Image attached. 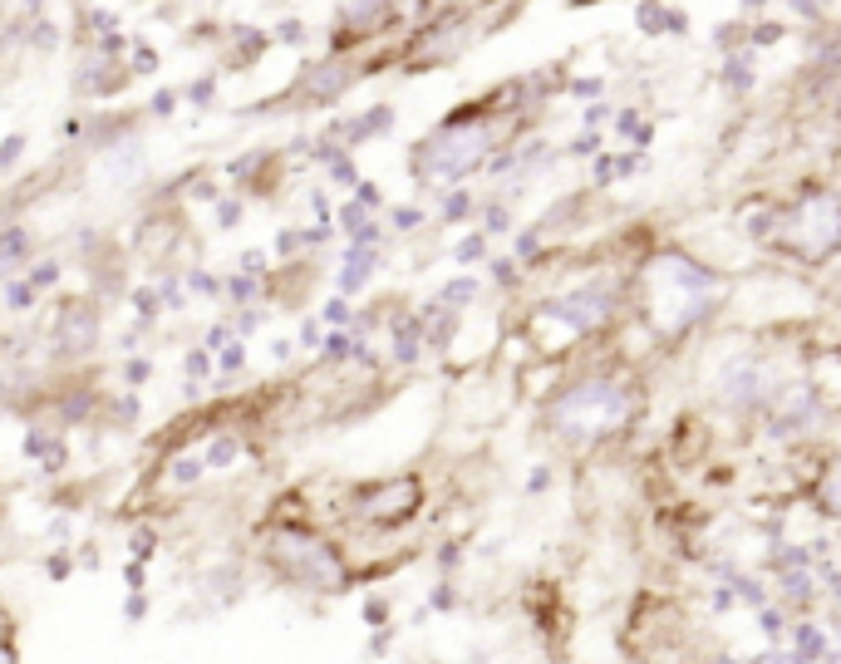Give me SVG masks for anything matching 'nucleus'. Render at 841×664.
Masks as SVG:
<instances>
[{"label": "nucleus", "mask_w": 841, "mask_h": 664, "mask_svg": "<svg viewBox=\"0 0 841 664\" xmlns=\"http://www.w3.org/2000/svg\"><path fill=\"white\" fill-rule=\"evenodd\" d=\"M256 566L266 571V581H276L281 591H301V596H345L355 586V561L350 551L335 542L320 522L310 517H261L256 542H251Z\"/></svg>", "instance_id": "nucleus-1"}, {"label": "nucleus", "mask_w": 841, "mask_h": 664, "mask_svg": "<svg viewBox=\"0 0 841 664\" xmlns=\"http://www.w3.org/2000/svg\"><path fill=\"white\" fill-rule=\"evenodd\" d=\"M345 517L360 532H404L423 512V478L399 473V478H360L345 487Z\"/></svg>", "instance_id": "nucleus-2"}, {"label": "nucleus", "mask_w": 841, "mask_h": 664, "mask_svg": "<svg viewBox=\"0 0 841 664\" xmlns=\"http://www.w3.org/2000/svg\"><path fill=\"white\" fill-rule=\"evenodd\" d=\"M99 296H64L50 320V345L60 360H89L99 335H104V310Z\"/></svg>", "instance_id": "nucleus-3"}, {"label": "nucleus", "mask_w": 841, "mask_h": 664, "mask_svg": "<svg viewBox=\"0 0 841 664\" xmlns=\"http://www.w3.org/2000/svg\"><path fill=\"white\" fill-rule=\"evenodd\" d=\"M227 178L246 187L251 197H276L271 187L281 182V153L276 148H256V153H241L237 163H227Z\"/></svg>", "instance_id": "nucleus-4"}, {"label": "nucleus", "mask_w": 841, "mask_h": 664, "mask_svg": "<svg viewBox=\"0 0 841 664\" xmlns=\"http://www.w3.org/2000/svg\"><path fill=\"white\" fill-rule=\"evenodd\" d=\"M128 64H109L99 60V55H89L84 60V69L74 74V89L79 94H89V99H109V94H119V89H128Z\"/></svg>", "instance_id": "nucleus-5"}, {"label": "nucleus", "mask_w": 841, "mask_h": 664, "mask_svg": "<svg viewBox=\"0 0 841 664\" xmlns=\"http://www.w3.org/2000/svg\"><path fill=\"white\" fill-rule=\"evenodd\" d=\"M153 478L163 487H182V492H192V487H202L207 478V463H202V448H178V453H168L158 468H153Z\"/></svg>", "instance_id": "nucleus-6"}, {"label": "nucleus", "mask_w": 841, "mask_h": 664, "mask_svg": "<svg viewBox=\"0 0 841 664\" xmlns=\"http://www.w3.org/2000/svg\"><path fill=\"white\" fill-rule=\"evenodd\" d=\"M246 453H251V443H246V433H237V428H222V433H212V438L202 443L207 473H232Z\"/></svg>", "instance_id": "nucleus-7"}, {"label": "nucleus", "mask_w": 841, "mask_h": 664, "mask_svg": "<svg viewBox=\"0 0 841 664\" xmlns=\"http://www.w3.org/2000/svg\"><path fill=\"white\" fill-rule=\"evenodd\" d=\"M374 266H379V251H364V246H345V271L335 276V296H360L364 286H369V276H374Z\"/></svg>", "instance_id": "nucleus-8"}, {"label": "nucleus", "mask_w": 841, "mask_h": 664, "mask_svg": "<svg viewBox=\"0 0 841 664\" xmlns=\"http://www.w3.org/2000/svg\"><path fill=\"white\" fill-rule=\"evenodd\" d=\"M143 419V399H138V389H119L114 399H104V419L109 428H138Z\"/></svg>", "instance_id": "nucleus-9"}, {"label": "nucleus", "mask_w": 841, "mask_h": 664, "mask_svg": "<svg viewBox=\"0 0 841 664\" xmlns=\"http://www.w3.org/2000/svg\"><path fill=\"white\" fill-rule=\"evenodd\" d=\"M350 355H355V335L350 330H325V340L315 350V369H340V364H350Z\"/></svg>", "instance_id": "nucleus-10"}, {"label": "nucleus", "mask_w": 841, "mask_h": 664, "mask_svg": "<svg viewBox=\"0 0 841 664\" xmlns=\"http://www.w3.org/2000/svg\"><path fill=\"white\" fill-rule=\"evenodd\" d=\"M158 551H163V532H158V522H133V532H128V556H133V561H143V566H153V561H158Z\"/></svg>", "instance_id": "nucleus-11"}, {"label": "nucleus", "mask_w": 841, "mask_h": 664, "mask_svg": "<svg viewBox=\"0 0 841 664\" xmlns=\"http://www.w3.org/2000/svg\"><path fill=\"white\" fill-rule=\"evenodd\" d=\"M0 305L15 310V315H25V310L40 305V296H35V286H30L25 276H5V281H0Z\"/></svg>", "instance_id": "nucleus-12"}, {"label": "nucleus", "mask_w": 841, "mask_h": 664, "mask_svg": "<svg viewBox=\"0 0 841 664\" xmlns=\"http://www.w3.org/2000/svg\"><path fill=\"white\" fill-rule=\"evenodd\" d=\"M25 256H30V232L15 227V222H5V227H0V266H15V261H25Z\"/></svg>", "instance_id": "nucleus-13"}, {"label": "nucleus", "mask_w": 841, "mask_h": 664, "mask_svg": "<svg viewBox=\"0 0 841 664\" xmlns=\"http://www.w3.org/2000/svg\"><path fill=\"white\" fill-rule=\"evenodd\" d=\"M128 301L138 310V325L153 330V320L163 315V301H158V286H128Z\"/></svg>", "instance_id": "nucleus-14"}, {"label": "nucleus", "mask_w": 841, "mask_h": 664, "mask_svg": "<svg viewBox=\"0 0 841 664\" xmlns=\"http://www.w3.org/2000/svg\"><path fill=\"white\" fill-rule=\"evenodd\" d=\"M153 374H158V364L148 360V355H123V360H119V384H123V389H143Z\"/></svg>", "instance_id": "nucleus-15"}, {"label": "nucleus", "mask_w": 841, "mask_h": 664, "mask_svg": "<svg viewBox=\"0 0 841 664\" xmlns=\"http://www.w3.org/2000/svg\"><path fill=\"white\" fill-rule=\"evenodd\" d=\"M222 296L237 305V310L241 305H256V296H261V276H241V271H232V276L222 281Z\"/></svg>", "instance_id": "nucleus-16"}, {"label": "nucleus", "mask_w": 841, "mask_h": 664, "mask_svg": "<svg viewBox=\"0 0 841 664\" xmlns=\"http://www.w3.org/2000/svg\"><path fill=\"white\" fill-rule=\"evenodd\" d=\"M158 281V301H163V310H187V286H182V276L178 271H153Z\"/></svg>", "instance_id": "nucleus-17"}, {"label": "nucleus", "mask_w": 841, "mask_h": 664, "mask_svg": "<svg viewBox=\"0 0 841 664\" xmlns=\"http://www.w3.org/2000/svg\"><path fill=\"white\" fill-rule=\"evenodd\" d=\"M40 571H45V581H69L79 566H74V546H55V551H45V561H40Z\"/></svg>", "instance_id": "nucleus-18"}, {"label": "nucleus", "mask_w": 841, "mask_h": 664, "mask_svg": "<svg viewBox=\"0 0 841 664\" xmlns=\"http://www.w3.org/2000/svg\"><path fill=\"white\" fill-rule=\"evenodd\" d=\"M25 281L35 286V296H45V291H55V286L64 281V266L55 261V256H45V261H35V266L25 271Z\"/></svg>", "instance_id": "nucleus-19"}, {"label": "nucleus", "mask_w": 841, "mask_h": 664, "mask_svg": "<svg viewBox=\"0 0 841 664\" xmlns=\"http://www.w3.org/2000/svg\"><path fill=\"white\" fill-rule=\"evenodd\" d=\"M40 473H45V478H64V473H69V438H64V433H55L50 448L40 453Z\"/></svg>", "instance_id": "nucleus-20"}, {"label": "nucleus", "mask_w": 841, "mask_h": 664, "mask_svg": "<svg viewBox=\"0 0 841 664\" xmlns=\"http://www.w3.org/2000/svg\"><path fill=\"white\" fill-rule=\"evenodd\" d=\"M182 286H187V296H202V301H222V276H212V271H202V266H192V271L182 276Z\"/></svg>", "instance_id": "nucleus-21"}, {"label": "nucleus", "mask_w": 841, "mask_h": 664, "mask_svg": "<svg viewBox=\"0 0 841 664\" xmlns=\"http://www.w3.org/2000/svg\"><path fill=\"white\" fill-rule=\"evenodd\" d=\"M182 374H187V384H202L207 374H217V355L202 350V345H192V350L182 355Z\"/></svg>", "instance_id": "nucleus-22"}, {"label": "nucleus", "mask_w": 841, "mask_h": 664, "mask_svg": "<svg viewBox=\"0 0 841 664\" xmlns=\"http://www.w3.org/2000/svg\"><path fill=\"white\" fill-rule=\"evenodd\" d=\"M360 620L369 625V630L394 625V601H389V596H379V591H374V596H364V601H360Z\"/></svg>", "instance_id": "nucleus-23"}, {"label": "nucleus", "mask_w": 841, "mask_h": 664, "mask_svg": "<svg viewBox=\"0 0 841 664\" xmlns=\"http://www.w3.org/2000/svg\"><path fill=\"white\" fill-rule=\"evenodd\" d=\"M350 320H355V310H350L345 296H330V301L320 305V325L325 330H350Z\"/></svg>", "instance_id": "nucleus-24"}, {"label": "nucleus", "mask_w": 841, "mask_h": 664, "mask_svg": "<svg viewBox=\"0 0 841 664\" xmlns=\"http://www.w3.org/2000/svg\"><path fill=\"white\" fill-rule=\"evenodd\" d=\"M182 99H187L192 109H212V99H217V74H202V79H192V84L182 89Z\"/></svg>", "instance_id": "nucleus-25"}, {"label": "nucleus", "mask_w": 841, "mask_h": 664, "mask_svg": "<svg viewBox=\"0 0 841 664\" xmlns=\"http://www.w3.org/2000/svg\"><path fill=\"white\" fill-rule=\"evenodd\" d=\"M123 625H143V620H148V615H153V601H148V591H128V596H123Z\"/></svg>", "instance_id": "nucleus-26"}, {"label": "nucleus", "mask_w": 841, "mask_h": 664, "mask_svg": "<svg viewBox=\"0 0 841 664\" xmlns=\"http://www.w3.org/2000/svg\"><path fill=\"white\" fill-rule=\"evenodd\" d=\"M246 369V340H227L217 350V374H241Z\"/></svg>", "instance_id": "nucleus-27"}, {"label": "nucleus", "mask_w": 841, "mask_h": 664, "mask_svg": "<svg viewBox=\"0 0 841 664\" xmlns=\"http://www.w3.org/2000/svg\"><path fill=\"white\" fill-rule=\"evenodd\" d=\"M330 242H335V222H310V227H301V251H325Z\"/></svg>", "instance_id": "nucleus-28"}, {"label": "nucleus", "mask_w": 841, "mask_h": 664, "mask_svg": "<svg viewBox=\"0 0 841 664\" xmlns=\"http://www.w3.org/2000/svg\"><path fill=\"white\" fill-rule=\"evenodd\" d=\"M261 320H266V310H256V305H241V310H232V335H237V340L256 335V330H261Z\"/></svg>", "instance_id": "nucleus-29"}, {"label": "nucleus", "mask_w": 841, "mask_h": 664, "mask_svg": "<svg viewBox=\"0 0 841 664\" xmlns=\"http://www.w3.org/2000/svg\"><path fill=\"white\" fill-rule=\"evenodd\" d=\"M364 222H369V212H364V207H360V202H355V197H350V202H345V207L335 212V227H340L345 237H355V232H360Z\"/></svg>", "instance_id": "nucleus-30"}, {"label": "nucleus", "mask_w": 841, "mask_h": 664, "mask_svg": "<svg viewBox=\"0 0 841 664\" xmlns=\"http://www.w3.org/2000/svg\"><path fill=\"white\" fill-rule=\"evenodd\" d=\"M212 207H217V227H222V232H232V227H241V217H246L241 197H217Z\"/></svg>", "instance_id": "nucleus-31"}, {"label": "nucleus", "mask_w": 841, "mask_h": 664, "mask_svg": "<svg viewBox=\"0 0 841 664\" xmlns=\"http://www.w3.org/2000/svg\"><path fill=\"white\" fill-rule=\"evenodd\" d=\"M325 173H330V182H340V187H355V182H360V168H355V153H340V158H335V163H330Z\"/></svg>", "instance_id": "nucleus-32"}, {"label": "nucleus", "mask_w": 841, "mask_h": 664, "mask_svg": "<svg viewBox=\"0 0 841 664\" xmlns=\"http://www.w3.org/2000/svg\"><path fill=\"white\" fill-rule=\"evenodd\" d=\"M320 340H325V325H320V315H305L301 320V335H296V350H320Z\"/></svg>", "instance_id": "nucleus-33"}, {"label": "nucleus", "mask_w": 841, "mask_h": 664, "mask_svg": "<svg viewBox=\"0 0 841 664\" xmlns=\"http://www.w3.org/2000/svg\"><path fill=\"white\" fill-rule=\"evenodd\" d=\"M266 266H271V256H266L261 246H251V251H241V256H237L241 276H261V281H266Z\"/></svg>", "instance_id": "nucleus-34"}, {"label": "nucleus", "mask_w": 841, "mask_h": 664, "mask_svg": "<svg viewBox=\"0 0 841 664\" xmlns=\"http://www.w3.org/2000/svg\"><path fill=\"white\" fill-rule=\"evenodd\" d=\"M433 566H438L443 576H453V571L463 566V546H458V542H443V546H433Z\"/></svg>", "instance_id": "nucleus-35"}, {"label": "nucleus", "mask_w": 841, "mask_h": 664, "mask_svg": "<svg viewBox=\"0 0 841 664\" xmlns=\"http://www.w3.org/2000/svg\"><path fill=\"white\" fill-rule=\"evenodd\" d=\"M394 650V625H379V630H369V645H364V655L369 660H384Z\"/></svg>", "instance_id": "nucleus-36"}, {"label": "nucleus", "mask_w": 841, "mask_h": 664, "mask_svg": "<svg viewBox=\"0 0 841 664\" xmlns=\"http://www.w3.org/2000/svg\"><path fill=\"white\" fill-rule=\"evenodd\" d=\"M20 158H25V133H10V138H0V173H10Z\"/></svg>", "instance_id": "nucleus-37"}, {"label": "nucleus", "mask_w": 841, "mask_h": 664, "mask_svg": "<svg viewBox=\"0 0 841 664\" xmlns=\"http://www.w3.org/2000/svg\"><path fill=\"white\" fill-rule=\"evenodd\" d=\"M178 89H158V94H153V99H148V114H153V119H173V114H178Z\"/></svg>", "instance_id": "nucleus-38"}, {"label": "nucleus", "mask_w": 841, "mask_h": 664, "mask_svg": "<svg viewBox=\"0 0 841 664\" xmlns=\"http://www.w3.org/2000/svg\"><path fill=\"white\" fill-rule=\"evenodd\" d=\"M119 576H123V591H148V566H143V561L128 556L119 566Z\"/></svg>", "instance_id": "nucleus-39"}, {"label": "nucleus", "mask_w": 841, "mask_h": 664, "mask_svg": "<svg viewBox=\"0 0 841 664\" xmlns=\"http://www.w3.org/2000/svg\"><path fill=\"white\" fill-rule=\"evenodd\" d=\"M30 45H35V50H55V45H60V30H55L50 20H30Z\"/></svg>", "instance_id": "nucleus-40"}, {"label": "nucleus", "mask_w": 841, "mask_h": 664, "mask_svg": "<svg viewBox=\"0 0 841 664\" xmlns=\"http://www.w3.org/2000/svg\"><path fill=\"white\" fill-rule=\"evenodd\" d=\"M296 256H301V227L276 232V261H296Z\"/></svg>", "instance_id": "nucleus-41"}, {"label": "nucleus", "mask_w": 841, "mask_h": 664, "mask_svg": "<svg viewBox=\"0 0 841 664\" xmlns=\"http://www.w3.org/2000/svg\"><path fill=\"white\" fill-rule=\"evenodd\" d=\"M428 610H458V591H453V581H448V576L428 591Z\"/></svg>", "instance_id": "nucleus-42"}, {"label": "nucleus", "mask_w": 841, "mask_h": 664, "mask_svg": "<svg viewBox=\"0 0 841 664\" xmlns=\"http://www.w3.org/2000/svg\"><path fill=\"white\" fill-rule=\"evenodd\" d=\"M355 202H360L364 212H379V207H384V192H379V182H369V178L355 182Z\"/></svg>", "instance_id": "nucleus-43"}, {"label": "nucleus", "mask_w": 841, "mask_h": 664, "mask_svg": "<svg viewBox=\"0 0 841 664\" xmlns=\"http://www.w3.org/2000/svg\"><path fill=\"white\" fill-rule=\"evenodd\" d=\"M271 45H305V25L301 20H281V25L271 30Z\"/></svg>", "instance_id": "nucleus-44"}, {"label": "nucleus", "mask_w": 841, "mask_h": 664, "mask_svg": "<svg viewBox=\"0 0 841 664\" xmlns=\"http://www.w3.org/2000/svg\"><path fill=\"white\" fill-rule=\"evenodd\" d=\"M379 242H384V227H379L374 217H369V222H364L360 232L350 237V246H364V251H379Z\"/></svg>", "instance_id": "nucleus-45"}, {"label": "nucleus", "mask_w": 841, "mask_h": 664, "mask_svg": "<svg viewBox=\"0 0 841 664\" xmlns=\"http://www.w3.org/2000/svg\"><path fill=\"white\" fill-rule=\"evenodd\" d=\"M227 340H237V335H232V320H217V325H207V335H202V350H222Z\"/></svg>", "instance_id": "nucleus-46"}, {"label": "nucleus", "mask_w": 841, "mask_h": 664, "mask_svg": "<svg viewBox=\"0 0 841 664\" xmlns=\"http://www.w3.org/2000/svg\"><path fill=\"white\" fill-rule=\"evenodd\" d=\"M310 212H315V222H335V207H330V197H325V187H310Z\"/></svg>", "instance_id": "nucleus-47"}, {"label": "nucleus", "mask_w": 841, "mask_h": 664, "mask_svg": "<svg viewBox=\"0 0 841 664\" xmlns=\"http://www.w3.org/2000/svg\"><path fill=\"white\" fill-rule=\"evenodd\" d=\"M74 566H79V571H99V566H104V556H99V546H94V542L74 546Z\"/></svg>", "instance_id": "nucleus-48"}, {"label": "nucleus", "mask_w": 841, "mask_h": 664, "mask_svg": "<svg viewBox=\"0 0 841 664\" xmlns=\"http://www.w3.org/2000/svg\"><path fill=\"white\" fill-rule=\"evenodd\" d=\"M389 222H394V232H414V227L423 222V212H419V207H394V217H389Z\"/></svg>", "instance_id": "nucleus-49"}, {"label": "nucleus", "mask_w": 841, "mask_h": 664, "mask_svg": "<svg viewBox=\"0 0 841 664\" xmlns=\"http://www.w3.org/2000/svg\"><path fill=\"white\" fill-rule=\"evenodd\" d=\"M468 207H473V202H468V192H453V197L443 202V217H448V222H458V217H468Z\"/></svg>", "instance_id": "nucleus-50"}, {"label": "nucleus", "mask_w": 841, "mask_h": 664, "mask_svg": "<svg viewBox=\"0 0 841 664\" xmlns=\"http://www.w3.org/2000/svg\"><path fill=\"white\" fill-rule=\"evenodd\" d=\"M45 537H50V542H60V546H69V537H74V522H69V517H55V522L45 527Z\"/></svg>", "instance_id": "nucleus-51"}, {"label": "nucleus", "mask_w": 841, "mask_h": 664, "mask_svg": "<svg viewBox=\"0 0 841 664\" xmlns=\"http://www.w3.org/2000/svg\"><path fill=\"white\" fill-rule=\"evenodd\" d=\"M153 64H158V50H153V45H138V50H133V69H138V74H148Z\"/></svg>", "instance_id": "nucleus-52"}, {"label": "nucleus", "mask_w": 841, "mask_h": 664, "mask_svg": "<svg viewBox=\"0 0 841 664\" xmlns=\"http://www.w3.org/2000/svg\"><path fill=\"white\" fill-rule=\"evenodd\" d=\"M271 360L291 364V360H296V340H276V345H271Z\"/></svg>", "instance_id": "nucleus-53"}, {"label": "nucleus", "mask_w": 841, "mask_h": 664, "mask_svg": "<svg viewBox=\"0 0 841 664\" xmlns=\"http://www.w3.org/2000/svg\"><path fill=\"white\" fill-rule=\"evenodd\" d=\"M482 256V237H463L458 242V261H478Z\"/></svg>", "instance_id": "nucleus-54"}, {"label": "nucleus", "mask_w": 841, "mask_h": 664, "mask_svg": "<svg viewBox=\"0 0 841 664\" xmlns=\"http://www.w3.org/2000/svg\"><path fill=\"white\" fill-rule=\"evenodd\" d=\"M473 296V281H453V286H443V301H468Z\"/></svg>", "instance_id": "nucleus-55"}, {"label": "nucleus", "mask_w": 841, "mask_h": 664, "mask_svg": "<svg viewBox=\"0 0 841 664\" xmlns=\"http://www.w3.org/2000/svg\"><path fill=\"white\" fill-rule=\"evenodd\" d=\"M0 360H10V335H5V325H0Z\"/></svg>", "instance_id": "nucleus-56"}, {"label": "nucleus", "mask_w": 841, "mask_h": 664, "mask_svg": "<svg viewBox=\"0 0 841 664\" xmlns=\"http://www.w3.org/2000/svg\"><path fill=\"white\" fill-rule=\"evenodd\" d=\"M0 217H5V197H0Z\"/></svg>", "instance_id": "nucleus-57"}]
</instances>
